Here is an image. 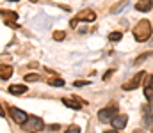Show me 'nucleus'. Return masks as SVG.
<instances>
[{"mask_svg":"<svg viewBox=\"0 0 153 133\" xmlns=\"http://www.w3.org/2000/svg\"><path fill=\"white\" fill-rule=\"evenodd\" d=\"M134 37H135V41L137 43H144V41H148L150 37H152V23H150V20H141L135 27H134Z\"/></svg>","mask_w":153,"mask_h":133,"instance_id":"1","label":"nucleus"},{"mask_svg":"<svg viewBox=\"0 0 153 133\" xmlns=\"http://www.w3.org/2000/svg\"><path fill=\"white\" fill-rule=\"evenodd\" d=\"M116 115H117V107H116V105H111V107H107V108H102V110L98 112V119H100L102 123L112 121Z\"/></svg>","mask_w":153,"mask_h":133,"instance_id":"2","label":"nucleus"},{"mask_svg":"<svg viewBox=\"0 0 153 133\" xmlns=\"http://www.w3.org/2000/svg\"><path fill=\"white\" fill-rule=\"evenodd\" d=\"M144 76H146V73H144V71H139V73H137L135 76H132L126 84H123L121 89H123V90H134V89H137L141 85V82L144 80Z\"/></svg>","mask_w":153,"mask_h":133,"instance_id":"3","label":"nucleus"},{"mask_svg":"<svg viewBox=\"0 0 153 133\" xmlns=\"http://www.w3.org/2000/svg\"><path fill=\"white\" fill-rule=\"evenodd\" d=\"M27 132H32V133H36V132H39L45 124H43V119H39V117H29V121L25 123V124H22Z\"/></svg>","mask_w":153,"mask_h":133,"instance_id":"4","label":"nucleus"},{"mask_svg":"<svg viewBox=\"0 0 153 133\" xmlns=\"http://www.w3.org/2000/svg\"><path fill=\"white\" fill-rule=\"evenodd\" d=\"M9 115H11V119L14 121V123H18V124H25L27 121H29V115L23 112V110H20V108H9Z\"/></svg>","mask_w":153,"mask_h":133,"instance_id":"5","label":"nucleus"},{"mask_svg":"<svg viewBox=\"0 0 153 133\" xmlns=\"http://www.w3.org/2000/svg\"><path fill=\"white\" fill-rule=\"evenodd\" d=\"M75 20L76 21H84V23H93L96 20V12L93 9H84L75 16Z\"/></svg>","mask_w":153,"mask_h":133,"instance_id":"6","label":"nucleus"},{"mask_svg":"<svg viewBox=\"0 0 153 133\" xmlns=\"http://www.w3.org/2000/svg\"><path fill=\"white\" fill-rule=\"evenodd\" d=\"M2 16H4V23L9 25V27H18V23H14L13 20H18V14L16 12H11V11H2Z\"/></svg>","mask_w":153,"mask_h":133,"instance_id":"7","label":"nucleus"},{"mask_svg":"<svg viewBox=\"0 0 153 133\" xmlns=\"http://www.w3.org/2000/svg\"><path fill=\"white\" fill-rule=\"evenodd\" d=\"M111 123H112V128L114 130H123L126 126V123H128V117L126 115H116Z\"/></svg>","mask_w":153,"mask_h":133,"instance_id":"8","label":"nucleus"},{"mask_svg":"<svg viewBox=\"0 0 153 133\" xmlns=\"http://www.w3.org/2000/svg\"><path fill=\"white\" fill-rule=\"evenodd\" d=\"M80 103H84V101H76L75 98H62V105H66V107H70L73 110H80L82 108Z\"/></svg>","mask_w":153,"mask_h":133,"instance_id":"9","label":"nucleus"},{"mask_svg":"<svg viewBox=\"0 0 153 133\" xmlns=\"http://www.w3.org/2000/svg\"><path fill=\"white\" fill-rule=\"evenodd\" d=\"M152 7H153L152 0H141V2L135 4V9L141 11V12H148V11H152Z\"/></svg>","mask_w":153,"mask_h":133,"instance_id":"10","label":"nucleus"},{"mask_svg":"<svg viewBox=\"0 0 153 133\" xmlns=\"http://www.w3.org/2000/svg\"><path fill=\"white\" fill-rule=\"evenodd\" d=\"M141 112H143V121H144V124H146V126H150V124L153 123V115H152V112H150V107H148V105H144Z\"/></svg>","mask_w":153,"mask_h":133,"instance_id":"11","label":"nucleus"},{"mask_svg":"<svg viewBox=\"0 0 153 133\" xmlns=\"http://www.w3.org/2000/svg\"><path fill=\"white\" fill-rule=\"evenodd\" d=\"M7 90H9L13 96H22V94H25L29 89L25 87V85H11V87L7 89Z\"/></svg>","mask_w":153,"mask_h":133,"instance_id":"12","label":"nucleus"},{"mask_svg":"<svg viewBox=\"0 0 153 133\" xmlns=\"http://www.w3.org/2000/svg\"><path fill=\"white\" fill-rule=\"evenodd\" d=\"M11 75H13V68L2 64V66H0V78H2V80H7V78H11Z\"/></svg>","mask_w":153,"mask_h":133,"instance_id":"13","label":"nucleus"},{"mask_svg":"<svg viewBox=\"0 0 153 133\" xmlns=\"http://www.w3.org/2000/svg\"><path fill=\"white\" fill-rule=\"evenodd\" d=\"M126 5H128V2H126V0H123V2H117V4H116L114 7H112V9H111V12H119V11H123V9H125V7H126Z\"/></svg>","mask_w":153,"mask_h":133,"instance_id":"14","label":"nucleus"},{"mask_svg":"<svg viewBox=\"0 0 153 133\" xmlns=\"http://www.w3.org/2000/svg\"><path fill=\"white\" fill-rule=\"evenodd\" d=\"M144 96H146V99L150 101V105H153V87L146 85V89H144Z\"/></svg>","mask_w":153,"mask_h":133,"instance_id":"15","label":"nucleus"},{"mask_svg":"<svg viewBox=\"0 0 153 133\" xmlns=\"http://www.w3.org/2000/svg\"><path fill=\"white\" fill-rule=\"evenodd\" d=\"M48 84L50 85H55V87H61V85H64V80L62 78H50Z\"/></svg>","mask_w":153,"mask_h":133,"instance_id":"16","label":"nucleus"},{"mask_svg":"<svg viewBox=\"0 0 153 133\" xmlns=\"http://www.w3.org/2000/svg\"><path fill=\"white\" fill-rule=\"evenodd\" d=\"M121 36H123L121 32H111V34H109V39H111L112 43H117V41L121 39Z\"/></svg>","mask_w":153,"mask_h":133,"instance_id":"17","label":"nucleus"},{"mask_svg":"<svg viewBox=\"0 0 153 133\" xmlns=\"http://www.w3.org/2000/svg\"><path fill=\"white\" fill-rule=\"evenodd\" d=\"M150 55H152V51H146V53H143V55H139V57H137V59H135L134 62H135V64H141V62H143V60H146V59H148Z\"/></svg>","mask_w":153,"mask_h":133,"instance_id":"18","label":"nucleus"},{"mask_svg":"<svg viewBox=\"0 0 153 133\" xmlns=\"http://www.w3.org/2000/svg\"><path fill=\"white\" fill-rule=\"evenodd\" d=\"M64 36H66V34H64L62 30H55V32H53V39H55V41H62Z\"/></svg>","mask_w":153,"mask_h":133,"instance_id":"19","label":"nucleus"},{"mask_svg":"<svg viewBox=\"0 0 153 133\" xmlns=\"http://www.w3.org/2000/svg\"><path fill=\"white\" fill-rule=\"evenodd\" d=\"M34 80H39V76L36 73H29V75H25V82H34Z\"/></svg>","mask_w":153,"mask_h":133,"instance_id":"20","label":"nucleus"},{"mask_svg":"<svg viewBox=\"0 0 153 133\" xmlns=\"http://www.w3.org/2000/svg\"><path fill=\"white\" fill-rule=\"evenodd\" d=\"M66 133H80V128H78V126H70V128L66 130Z\"/></svg>","mask_w":153,"mask_h":133,"instance_id":"21","label":"nucleus"},{"mask_svg":"<svg viewBox=\"0 0 153 133\" xmlns=\"http://www.w3.org/2000/svg\"><path fill=\"white\" fill-rule=\"evenodd\" d=\"M89 82H84V80H76V82H73V85L75 87H84V85H87Z\"/></svg>","mask_w":153,"mask_h":133,"instance_id":"22","label":"nucleus"},{"mask_svg":"<svg viewBox=\"0 0 153 133\" xmlns=\"http://www.w3.org/2000/svg\"><path fill=\"white\" fill-rule=\"evenodd\" d=\"M103 133H117V130H114V128H112V130H107V132H103Z\"/></svg>","mask_w":153,"mask_h":133,"instance_id":"23","label":"nucleus"},{"mask_svg":"<svg viewBox=\"0 0 153 133\" xmlns=\"http://www.w3.org/2000/svg\"><path fill=\"white\" fill-rule=\"evenodd\" d=\"M148 85H150V87H153V75H152V78H150V82H148Z\"/></svg>","mask_w":153,"mask_h":133,"instance_id":"24","label":"nucleus"},{"mask_svg":"<svg viewBox=\"0 0 153 133\" xmlns=\"http://www.w3.org/2000/svg\"><path fill=\"white\" fill-rule=\"evenodd\" d=\"M134 133H144L143 130H134Z\"/></svg>","mask_w":153,"mask_h":133,"instance_id":"25","label":"nucleus"},{"mask_svg":"<svg viewBox=\"0 0 153 133\" xmlns=\"http://www.w3.org/2000/svg\"><path fill=\"white\" fill-rule=\"evenodd\" d=\"M11 2H16V0H11Z\"/></svg>","mask_w":153,"mask_h":133,"instance_id":"26","label":"nucleus"}]
</instances>
